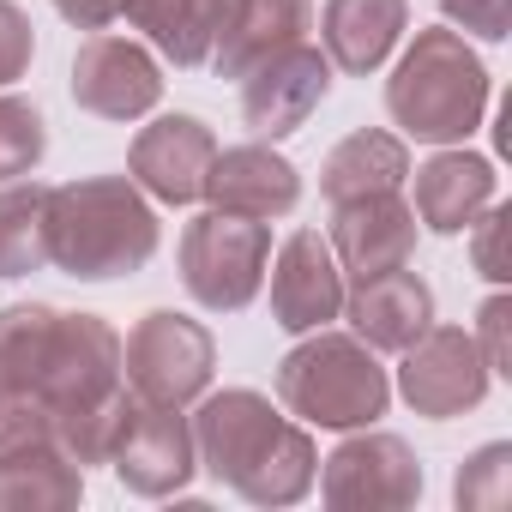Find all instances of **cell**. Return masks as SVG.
<instances>
[{
  "label": "cell",
  "mask_w": 512,
  "mask_h": 512,
  "mask_svg": "<svg viewBox=\"0 0 512 512\" xmlns=\"http://www.w3.org/2000/svg\"><path fill=\"white\" fill-rule=\"evenodd\" d=\"M266 260H272V229L260 217H235L211 205L181 235V284L211 314H235L260 296Z\"/></svg>",
  "instance_id": "8992f818"
},
{
  "label": "cell",
  "mask_w": 512,
  "mask_h": 512,
  "mask_svg": "<svg viewBox=\"0 0 512 512\" xmlns=\"http://www.w3.org/2000/svg\"><path fill=\"white\" fill-rule=\"evenodd\" d=\"M440 7L452 19H464V31H476L488 43H500L512 31V0H440Z\"/></svg>",
  "instance_id": "484cf974"
},
{
  "label": "cell",
  "mask_w": 512,
  "mask_h": 512,
  "mask_svg": "<svg viewBox=\"0 0 512 512\" xmlns=\"http://www.w3.org/2000/svg\"><path fill=\"white\" fill-rule=\"evenodd\" d=\"M31 55H37L31 19H25V13L13 7V0H0V85H13V79H25Z\"/></svg>",
  "instance_id": "d4e9b609"
},
{
  "label": "cell",
  "mask_w": 512,
  "mask_h": 512,
  "mask_svg": "<svg viewBox=\"0 0 512 512\" xmlns=\"http://www.w3.org/2000/svg\"><path fill=\"white\" fill-rule=\"evenodd\" d=\"M61 19H73L79 31H109L121 19V0H55Z\"/></svg>",
  "instance_id": "4316f807"
},
{
  "label": "cell",
  "mask_w": 512,
  "mask_h": 512,
  "mask_svg": "<svg viewBox=\"0 0 512 512\" xmlns=\"http://www.w3.org/2000/svg\"><path fill=\"white\" fill-rule=\"evenodd\" d=\"M326 85H332V61L314 43H290L241 79V115L260 139H284L326 103Z\"/></svg>",
  "instance_id": "9c48e42d"
},
{
  "label": "cell",
  "mask_w": 512,
  "mask_h": 512,
  "mask_svg": "<svg viewBox=\"0 0 512 512\" xmlns=\"http://www.w3.org/2000/svg\"><path fill=\"white\" fill-rule=\"evenodd\" d=\"M121 19L139 25L175 67H205L223 25V0H121Z\"/></svg>",
  "instance_id": "44dd1931"
},
{
  "label": "cell",
  "mask_w": 512,
  "mask_h": 512,
  "mask_svg": "<svg viewBox=\"0 0 512 512\" xmlns=\"http://www.w3.org/2000/svg\"><path fill=\"white\" fill-rule=\"evenodd\" d=\"M103 464H115V476L133 494H145V500L175 494L193 476V428L181 422L175 404L127 398V410H121V422L109 434V458Z\"/></svg>",
  "instance_id": "ba28073f"
},
{
  "label": "cell",
  "mask_w": 512,
  "mask_h": 512,
  "mask_svg": "<svg viewBox=\"0 0 512 512\" xmlns=\"http://www.w3.org/2000/svg\"><path fill=\"white\" fill-rule=\"evenodd\" d=\"M193 452L205 458V470L217 482H229L235 494L260 500V506H284L314 488L308 434L296 422H284L272 410V398H260V392L205 398V410L193 422Z\"/></svg>",
  "instance_id": "7a4b0ae2"
},
{
  "label": "cell",
  "mask_w": 512,
  "mask_h": 512,
  "mask_svg": "<svg viewBox=\"0 0 512 512\" xmlns=\"http://www.w3.org/2000/svg\"><path fill=\"white\" fill-rule=\"evenodd\" d=\"M0 392L37 398L73 464H103L109 434L127 410L121 386V338L97 314L55 308H7L0 314Z\"/></svg>",
  "instance_id": "6da1fadb"
},
{
  "label": "cell",
  "mask_w": 512,
  "mask_h": 512,
  "mask_svg": "<svg viewBox=\"0 0 512 512\" xmlns=\"http://www.w3.org/2000/svg\"><path fill=\"white\" fill-rule=\"evenodd\" d=\"M404 31V0H326V61L374 73Z\"/></svg>",
  "instance_id": "ffe728a7"
},
{
  "label": "cell",
  "mask_w": 512,
  "mask_h": 512,
  "mask_svg": "<svg viewBox=\"0 0 512 512\" xmlns=\"http://www.w3.org/2000/svg\"><path fill=\"white\" fill-rule=\"evenodd\" d=\"M386 109L410 139L452 145V139L476 133V121L488 109V73L464 49L458 31H422L386 85Z\"/></svg>",
  "instance_id": "277c9868"
},
{
  "label": "cell",
  "mask_w": 512,
  "mask_h": 512,
  "mask_svg": "<svg viewBox=\"0 0 512 512\" xmlns=\"http://www.w3.org/2000/svg\"><path fill=\"white\" fill-rule=\"evenodd\" d=\"M217 157V139L199 115H163L133 139V175L163 199V205H193L205 199V169Z\"/></svg>",
  "instance_id": "9a60e30c"
},
{
  "label": "cell",
  "mask_w": 512,
  "mask_h": 512,
  "mask_svg": "<svg viewBox=\"0 0 512 512\" xmlns=\"http://www.w3.org/2000/svg\"><path fill=\"white\" fill-rule=\"evenodd\" d=\"M410 175V157L392 133H350L326 169H320V193L338 199H362V193H398V181Z\"/></svg>",
  "instance_id": "7402d4cb"
},
{
  "label": "cell",
  "mask_w": 512,
  "mask_h": 512,
  "mask_svg": "<svg viewBox=\"0 0 512 512\" xmlns=\"http://www.w3.org/2000/svg\"><path fill=\"white\" fill-rule=\"evenodd\" d=\"M211 332L193 326L187 314H145L139 332L121 344V374L133 386V398L145 404H187L211 386Z\"/></svg>",
  "instance_id": "52a82bcc"
},
{
  "label": "cell",
  "mask_w": 512,
  "mask_h": 512,
  "mask_svg": "<svg viewBox=\"0 0 512 512\" xmlns=\"http://www.w3.org/2000/svg\"><path fill=\"white\" fill-rule=\"evenodd\" d=\"M49 151L43 109L25 97H0V181H25Z\"/></svg>",
  "instance_id": "cb8c5ba5"
},
{
  "label": "cell",
  "mask_w": 512,
  "mask_h": 512,
  "mask_svg": "<svg viewBox=\"0 0 512 512\" xmlns=\"http://www.w3.org/2000/svg\"><path fill=\"white\" fill-rule=\"evenodd\" d=\"M205 199L217 211H235V217H284L296 211L302 199V175L290 157L266 151V145H235V151H217L211 169H205Z\"/></svg>",
  "instance_id": "2e32d148"
},
{
  "label": "cell",
  "mask_w": 512,
  "mask_h": 512,
  "mask_svg": "<svg viewBox=\"0 0 512 512\" xmlns=\"http://www.w3.org/2000/svg\"><path fill=\"white\" fill-rule=\"evenodd\" d=\"M494 199V163L470 157V151H440L434 163L416 169V217L434 235H458L476 229V211Z\"/></svg>",
  "instance_id": "d6986e66"
},
{
  "label": "cell",
  "mask_w": 512,
  "mask_h": 512,
  "mask_svg": "<svg viewBox=\"0 0 512 512\" xmlns=\"http://www.w3.org/2000/svg\"><path fill=\"white\" fill-rule=\"evenodd\" d=\"M350 320H356V332L368 338V350H410V344L434 326V290H428L410 266L356 278V290H350Z\"/></svg>",
  "instance_id": "ac0fdd59"
},
{
  "label": "cell",
  "mask_w": 512,
  "mask_h": 512,
  "mask_svg": "<svg viewBox=\"0 0 512 512\" xmlns=\"http://www.w3.org/2000/svg\"><path fill=\"white\" fill-rule=\"evenodd\" d=\"M157 253V211L127 175H91L49 193V266L79 284L133 278Z\"/></svg>",
  "instance_id": "3957f363"
},
{
  "label": "cell",
  "mask_w": 512,
  "mask_h": 512,
  "mask_svg": "<svg viewBox=\"0 0 512 512\" xmlns=\"http://www.w3.org/2000/svg\"><path fill=\"white\" fill-rule=\"evenodd\" d=\"M500 217H506V211H488V217H482V247H476L482 278H494V284L506 278V266H500Z\"/></svg>",
  "instance_id": "83f0119b"
},
{
  "label": "cell",
  "mask_w": 512,
  "mask_h": 512,
  "mask_svg": "<svg viewBox=\"0 0 512 512\" xmlns=\"http://www.w3.org/2000/svg\"><path fill=\"white\" fill-rule=\"evenodd\" d=\"M49 193L43 181H13L0 193V278H25L49 266Z\"/></svg>",
  "instance_id": "603a6c76"
},
{
  "label": "cell",
  "mask_w": 512,
  "mask_h": 512,
  "mask_svg": "<svg viewBox=\"0 0 512 512\" xmlns=\"http://www.w3.org/2000/svg\"><path fill=\"white\" fill-rule=\"evenodd\" d=\"M278 398L290 416L314 422V428H362L374 416H386L392 380L374 362L368 344L356 338H314L302 350H290L278 362Z\"/></svg>",
  "instance_id": "5b68a950"
},
{
  "label": "cell",
  "mask_w": 512,
  "mask_h": 512,
  "mask_svg": "<svg viewBox=\"0 0 512 512\" xmlns=\"http://www.w3.org/2000/svg\"><path fill=\"white\" fill-rule=\"evenodd\" d=\"M308 25H314V0H223V25L211 43L217 79H247L278 49L308 43Z\"/></svg>",
  "instance_id": "4fadbf2b"
},
{
  "label": "cell",
  "mask_w": 512,
  "mask_h": 512,
  "mask_svg": "<svg viewBox=\"0 0 512 512\" xmlns=\"http://www.w3.org/2000/svg\"><path fill=\"white\" fill-rule=\"evenodd\" d=\"M410 247H416V211L398 193H362L332 205V253L356 278L410 266Z\"/></svg>",
  "instance_id": "5bb4252c"
},
{
  "label": "cell",
  "mask_w": 512,
  "mask_h": 512,
  "mask_svg": "<svg viewBox=\"0 0 512 512\" xmlns=\"http://www.w3.org/2000/svg\"><path fill=\"white\" fill-rule=\"evenodd\" d=\"M416 494H422V464L392 434L344 440L326 458V500L332 506H404Z\"/></svg>",
  "instance_id": "e0dca14e"
},
{
  "label": "cell",
  "mask_w": 512,
  "mask_h": 512,
  "mask_svg": "<svg viewBox=\"0 0 512 512\" xmlns=\"http://www.w3.org/2000/svg\"><path fill=\"white\" fill-rule=\"evenodd\" d=\"M398 386H404V398H410L422 416L446 422V416L482 404V392H488V362L476 356V344H470L458 326H428V332L404 350Z\"/></svg>",
  "instance_id": "30bf717a"
},
{
  "label": "cell",
  "mask_w": 512,
  "mask_h": 512,
  "mask_svg": "<svg viewBox=\"0 0 512 512\" xmlns=\"http://www.w3.org/2000/svg\"><path fill=\"white\" fill-rule=\"evenodd\" d=\"M163 97V79H157V61L133 43V37H115V31H97L79 55H73V103L103 115V121H133L145 109H157Z\"/></svg>",
  "instance_id": "8fae6325"
},
{
  "label": "cell",
  "mask_w": 512,
  "mask_h": 512,
  "mask_svg": "<svg viewBox=\"0 0 512 512\" xmlns=\"http://www.w3.org/2000/svg\"><path fill=\"white\" fill-rule=\"evenodd\" d=\"M266 266H272V320L284 332H320L344 314V272L326 235L296 229Z\"/></svg>",
  "instance_id": "7c38bea8"
}]
</instances>
